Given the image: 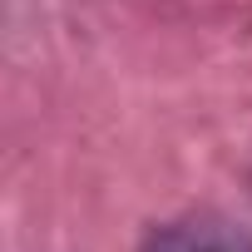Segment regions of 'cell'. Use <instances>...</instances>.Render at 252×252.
<instances>
[{
    "instance_id": "6da1fadb",
    "label": "cell",
    "mask_w": 252,
    "mask_h": 252,
    "mask_svg": "<svg viewBox=\"0 0 252 252\" xmlns=\"http://www.w3.org/2000/svg\"><path fill=\"white\" fill-rule=\"evenodd\" d=\"M139 252H252V232L218 213H193L178 222H163L144 237Z\"/></svg>"
}]
</instances>
